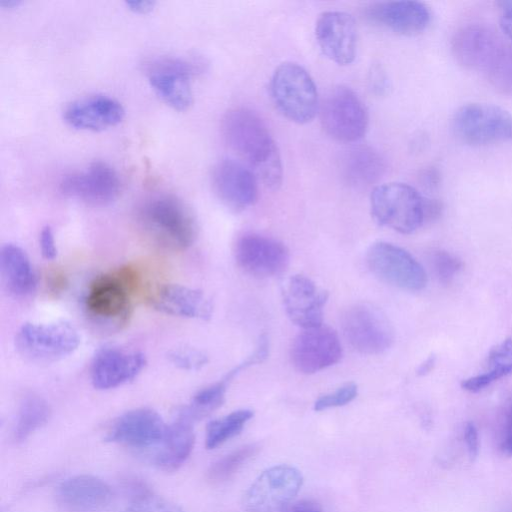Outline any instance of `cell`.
I'll return each mask as SVG.
<instances>
[{
    "instance_id": "cell-1",
    "label": "cell",
    "mask_w": 512,
    "mask_h": 512,
    "mask_svg": "<svg viewBox=\"0 0 512 512\" xmlns=\"http://www.w3.org/2000/svg\"><path fill=\"white\" fill-rule=\"evenodd\" d=\"M222 133L228 146L247 162L257 178L272 189L280 186V154L258 114L245 107L229 110L222 120Z\"/></svg>"
},
{
    "instance_id": "cell-2",
    "label": "cell",
    "mask_w": 512,
    "mask_h": 512,
    "mask_svg": "<svg viewBox=\"0 0 512 512\" xmlns=\"http://www.w3.org/2000/svg\"><path fill=\"white\" fill-rule=\"evenodd\" d=\"M136 223L150 243L168 252L188 249L197 236L191 211L180 199L169 194L144 200L137 207Z\"/></svg>"
},
{
    "instance_id": "cell-3",
    "label": "cell",
    "mask_w": 512,
    "mask_h": 512,
    "mask_svg": "<svg viewBox=\"0 0 512 512\" xmlns=\"http://www.w3.org/2000/svg\"><path fill=\"white\" fill-rule=\"evenodd\" d=\"M138 285L139 276L130 266L96 276L84 298L88 315L101 324L115 326L125 323Z\"/></svg>"
},
{
    "instance_id": "cell-4",
    "label": "cell",
    "mask_w": 512,
    "mask_h": 512,
    "mask_svg": "<svg viewBox=\"0 0 512 512\" xmlns=\"http://www.w3.org/2000/svg\"><path fill=\"white\" fill-rule=\"evenodd\" d=\"M270 90L278 110L292 122L308 123L319 110L316 85L310 74L297 63L280 64L272 75Z\"/></svg>"
},
{
    "instance_id": "cell-5",
    "label": "cell",
    "mask_w": 512,
    "mask_h": 512,
    "mask_svg": "<svg viewBox=\"0 0 512 512\" xmlns=\"http://www.w3.org/2000/svg\"><path fill=\"white\" fill-rule=\"evenodd\" d=\"M370 204L371 213L380 225L402 234L413 233L425 220L424 199L405 183L376 186L371 193Z\"/></svg>"
},
{
    "instance_id": "cell-6",
    "label": "cell",
    "mask_w": 512,
    "mask_h": 512,
    "mask_svg": "<svg viewBox=\"0 0 512 512\" xmlns=\"http://www.w3.org/2000/svg\"><path fill=\"white\" fill-rule=\"evenodd\" d=\"M452 130L469 145L501 143L512 139V115L492 104L469 103L454 113Z\"/></svg>"
},
{
    "instance_id": "cell-7",
    "label": "cell",
    "mask_w": 512,
    "mask_h": 512,
    "mask_svg": "<svg viewBox=\"0 0 512 512\" xmlns=\"http://www.w3.org/2000/svg\"><path fill=\"white\" fill-rule=\"evenodd\" d=\"M202 63L179 56H160L144 65L148 81L155 93L171 108L187 110L193 102L191 77Z\"/></svg>"
},
{
    "instance_id": "cell-8",
    "label": "cell",
    "mask_w": 512,
    "mask_h": 512,
    "mask_svg": "<svg viewBox=\"0 0 512 512\" xmlns=\"http://www.w3.org/2000/svg\"><path fill=\"white\" fill-rule=\"evenodd\" d=\"M80 337L74 326L60 322L23 324L16 335V347L27 359L51 362L73 353Z\"/></svg>"
},
{
    "instance_id": "cell-9",
    "label": "cell",
    "mask_w": 512,
    "mask_h": 512,
    "mask_svg": "<svg viewBox=\"0 0 512 512\" xmlns=\"http://www.w3.org/2000/svg\"><path fill=\"white\" fill-rule=\"evenodd\" d=\"M319 110L323 129L336 140L355 142L367 131V109L349 87L337 86L331 89Z\"/></svg>"
},
{
    "instance_id": "cell-10",
    "label": "cell",
    "mask_w": 512,
    "mask_h": 512,
    "mask_svg": "<svg viewBox=\"0 0 512 512\" xmlns=\"http://www.w3.org/2000/svg\"><path fill=\"white\" fill-rule=\"evenodd\" d=\"M341 328L348 343L362 354L386 351L394 341V330L385 314L368 303L349 306L341 315Z\"/></svg>"
},
{
    "instance_id": "cell-11",
    "label": "cell",
    "mask_w": 512,
    "mask_h": 512,
    "mask_svg": "<svg viewBox=\"0 0 512 512\" xmlns=\"http://www.w3.org/2000/svg\"><path fill=\"white\" fill-rule=\"evenodd\" d=\"M303 484L301 472L289 465H277L263 471L246 490L243 506L249 512L283 510Z\"/></svg>"
},
{
    "instance_id": "cell-12",
    "label": "cell",
    "mask_w": 512,
    "mask_h": 512,
    "mask_svg": "<svg viewBox=\"0 0 512 512\" xmlns=\"http://www.w3.org/2000/svg\"><path fill=\"white\" fill-rule=\"evenodd\" d=\"M366 261L374 275L395 287L419 291L427 284L422 265L409 252L394 244L373 243L367 251Z\"/></svg>"
},
{
    "instance_id": "cell-13",
    "label": "cell",
    "mask_w": 512,
    "mask_h": 512,
    "mask_svg": "<svg viewBox=\"0 0 512 512\" xmlns=\"http://www.w3.org/2000/svg\"><path fill=\"white\" fill-rule=\"evenodd\" d=\"M60 192L92 206H105L117 199L121 181L116 170L106 162L94 161L86 168L65 175Z\"/></svg>"
},
{
    "instance_id": "cell-14",
    "label": "cell",
    "mask_w": 512,
    "mask_h": 512,
    "mask_svg": "<svg viewBox=\"0 0 512 512\" xmlns=\"http://www.w3.org/2000/svg\"><path fill=\"white\" fill-rule=\"evenodd\" d=\"M235 259L247 274L267 278L280 275L286 270L290 254L282 242L266 235L249 232L238 238Z\"/></svg>"
},
{
    "instance_id": "cell-15",
    "label": "cell",
    "mask_w": 512,
    "mask_h": 512,
    "mask_svg": "<svg viewBox=\"0 0 512 512\" xmlns=\"http://www.w3.org/2000/svg\"><path fill=\"white\" fill-rule=\"evenodd\" d=\"M290 355L296 370L313 374L336 364L342 346L335 330L321 325L303 329L294 339Z\"/></svg>"
},
{
    "instance_id": "cell-16",
    "label": "cell",
    "mask_w": 512,
    "mask_h": 512,
    "mask_svg": "<svg viewBox=\"0 0 512 512\" xmlns=\"http://www.w3.org/2000/svg\"><path fill=\"white\" fill-rule=\"evenodd\" d=\"M281 294L285 311L294 324L303 329L322 325L323 309L329 297L327 290L309 277L296 274L285 280Z\"/></svg>"
},
{
    "instance_id": "cell-17",
    "label": "cell",
    "mask_w": 512,
    "mask_h": 512,
    "mask_svg": "<svg viewBox=\"0 0 512 512\" xmlns=\"http://www.w3.org/2000/svg\"><path fill=\"white\" fill-rule=\"evenodd\" d=\"M213 190L220 201L239 212L254 205L258 199V181L254 172L234 159H222L212 170Z\"/></svg>"
},
{
    "instance_id": "cell-18",
    "label": "cell",
    "mask_w": 512,
    "mask_h": 512,
    "mask_svg": "<svg viewBox=\"0 0 512 512\" xmlns=\"http://www.w3.org/2000/svg\"><path fill=\"white\" fill-rule=\"evenodd\" d=\"M167 427L155 410L135 408L114 420L105 440L136 449L157 447L162 442Z\"/></svg>"
},
{
    "instance_id": "cell-19",
    "label": "cell",
    "mask_w": 512,
    "mask_h": 512,
    "mask_svg": "<svg viewBox=\"0 0 512 512\" xmlns=\"http://www.w3.org/2000/svg\"><path fill=\"white\" fill-rule=\"evenodd\" d=\"M317 43L322 53L338 65H348L356 56L357 30L353 17L342 11H326L317 19Z\"/></svg>"
},
{
    "instance_id": "cell-20",
    "label": "cell",
    "mask_w": 512,
    "mask_h": 512,
    "mask_svg": "<svg viewBox=\"0 0 512 512\" xmlns=\"http://www.w3.org/2000/svg\"><path fill=\"white\" fill-rule=\"evenodd\" d=\"M145 356L135 350L115 346L99 349L93 357L90 377L99 390L119 387L134 379L144 368Z\"/></svg>"
},
{
    "instance_id": "cell-21",
    "label": "cell",
    "mask_w": 512,
    "mask_h": 512,
    "mask_svg": "<svg viewBox=\"0 0 512 512\" xmlns=\"http://www.w3.org/2000/svg\"><path fill=\"white\" fill-rule=\"evenodd\" d=\"M124 116L122 104L105 94L78 98L70 102L63 111V118L69 126L88 131H102L114 127Z\"/></svg>"
},
{
    "instance_id": "cell-22",
    "label": "cell",
    "mask_w": 512,
    "mask_h": 512,
    "mask_svg": "<svg viewBox=\"0 0 512 512\" xmlns=\"http://www.w3.org/2000/svg\"><path fill=\"white\" fill-rule=\"evenodd\" d=\"M148 302L159 312L207 320L213 312L211 300L204 292L180 284H162L148 295Z\"/></svg>"
},
{
    "instance_id": "cell-23",
    "label": "cell",
    "mask_w": 512,
    "mask_h": 512,
    "mask_svg": "<svg viewBox=\"0 0 512 512\" xmlns=\"http://www.w3.org/2000/svg\"><path fill=\"white\" fill-rule=\"evenodd\" d=\"M503 40L490 28L471 24L459 29L452 39V52L459 64L484 72Z\"/></svg>"
},
{
    "instance_id": "cell-24",
    "label": "cell",
    "mask_w": 512,
    "mask_h": 512,
    "mask_svg": "<svg viewBox=\"0 0 512 512\" xmlns=\"http://www.w3.org/2000/svg\"><path fill=\"white\" fill-rule=\"evenodd\" d=\"M61 505L74 512H97L109 505L112 499L110 486L93 475H76L67 478L57 489Z\"/></svg>"
},
{
    "instance_id": "cell-25",
    "label": "cell",
    "mask_w": 512,
    "mask_h": 512,
    "mask_svg": "<svg viewBox=\"0 0 512 512\" xmlns=\"http://www.w3.org/2000/svg\"><path fill=\"white\" fill-rule=\"evenodd\" d=\"M368 15L373 21L402 35L421 33L431 19L425 4L408 0L377 3L369 9Z\"/></svg>"
},
{
    "instance_id": "cell-26",
    "label": "cell",
    "mask_w": 512,
    "mask_h": 512,
    "mask_svg": "<svg viewBox=\"0 0 512 512\" xmlns=\"http://www.w3.org/2000/svg\"><path fill=\"white\" fill-rule=\"evenodd\" d=\"M194 442L193 421L180 413L168 425L162 442L157 446L152 460L154 465L166 472L177 470L191 454Z\"/></svg>"
},
{
    "instance_id": "cell-27",
    "label": "cell",
    "mask_w": 512,
    "mask_h": 512,
    "mask_svg": "<svg viewBox=\"0 0 512 512\" xmlns=\"http://www.w3.org/2000/svg\"><path fill=\"white\" fill-rule=\"evenodd\" d=\"M1 274L6 288L17 297H26L35 291L37 278L31 261L20 246L7 243L1 248Z\"/></svg>"
},
{
    "instance_id": "cell-28",
    "label": "cell",
    "mask_w": 512,
    "mask_h": 512,
    "mask_svg": "<svg viewBox=\"0 0 512 512\" xmlns=\"http://www.w3.org/2000/svg\"><path fill=\"white\" fill-rule=\"evenodd\" d=\"M384 169L383 158L368 146L352 148L343 158V175L354 186H369L381 177Z\"/></svg>"
},
{
    "instance_id": "cell-29",
    "label": "cell",
    "mask_w": 512,
    "mask_h": 512,
    "mask_svg": "<svg viewBox=\"0 0 512 512\" xmlns=\"http://www.w3.org/2000/svg\"><path fill=\"white\" fill-rule=\"evenodd\" d=\"M510 373H512V339L507 338L489 352L486 371L463 380L462 388L469 392H478Z\"/></svg>"
},
{
    "instance_id": "cell-30",
    "label": "cell",
    "mask_w": 512,
    "mask_h": 512,
    "mask_svg": "<svg viewBox=\"0 0 512 512\" xmlns=\"http://www.w3.org/2000/svg\"><path fill=\"white\" fill-rule=\"evenodd\" d=\"M50 417V407L39 395L25 396L19 405L13 427V440L23 442L36 430L41 428Z\"/></svg>"
},
{
    "instance_id": "cell-31",
    "label": "cell",
    "mask_w": 512,
    "mask_h": 512,
    "mask_svg": "<svg viewBox=\"0 0 512 512\" xmlns=\"http://www.w3.org/2000/svg\"><path fill=\"white\" fill-rule=\"evenodd\" d=\"M235 374L230 370L220 381L199 390L190 405L183 408L180 413L194 422L218 409L225 400L227 386Z\"/></svg>"
},
{
    "instance_id": "cell-32",
    "label": "cell",
    "mask_w": 512,
    "mask_h": 512,
    "mask_svg": "<svg viewBox=\"0 0 512 512\" xmlns=\"http://www.w3.org/2000/svg\"><path fill=\"white\" fill-rule=\"evenodd\" d=\"M253 414L252 410L240 409L209 422L206 428V448L214 449L238 435Z\"/></svg>"
},
{
    "instance_id": "cell-33",
    "label": "cell",
    "mask_w": 512,
    "mask_h": 512,
    "mask_svg": "<svg viewBox=\"0 0 512 512\" xmlns=\"http://www.w3.org/2000/svg\"><path fill=\"white\" fill-rule=\"evenodd\" d=\"M260 449L259 444L250 443L230 452L209 467L206 473L207 480L213 484L226 482L257 455Z\"/></svg>"
},
{
    "instance_id": "cell-34",
    "label": "cell",
    "mask_w": 512,
    "mask_h": 512,
    "mask_svg": "<svg viewBox=\"0 0 512 512\" xmlns=\"http://www.w3.org/2000/svg\"><path fill=\"white\" fill-rule=\"evenodd\" d=\"M483 73L494 88L512 94V43L502 42Z\"/></svg>"
},
{
    "instance_id": "cell-35",
    "label": "cell",
    "mask_w": 512,
    "mask_h": 512,
    "mask_svg": "<svg viewBox=\"0 0 512 512\" xmlns=\"http://www.w3.org/2000/svg\"><path fill=\"white\" fill-rule=\"evenodd\" d=\"M124 512H183L176 503L141 488L133 495Z\"/></svg>"
},
{
    "instance_id": "cell-36",
    "label": "cell",
    "mask_w": 512,
    "mask_h": 512,
    "mask_svg": "<svg viewBox=\"0 0 512 512\" xmlns=\"http://www.w3.org/2000/svg\"><path fill=\"white\" fill-rule=\"evenodd\" d=\"M169 361L176 367L182 370H199L208 361L207 356L191 347H179L171 350L168 353Z\"/></svg>"
},
{
    "instance_id": "cell-37",
    "label": "cell",
    "mask_w": 512,
    "mask_h": 512,
    "mask_svg": "<svg viewBox=\"0 0 512 512\" xmlns=\"http://www.w3.org/2000/svg\"><path fill=\"white\" fill-rule=\"evenodd\" d=\"M358 387L355 383H347L334 392L322 395L314 403L315 411H323L329 408L340 407L355 399Z\"/></svg>"
},
{
    "instance_id": "cell-38",
    "label": "cell",
    "mask_w": 512,
    "mask_h": 512,
    "mask_svg": "<svg viewBox=\"0 0 512 512\" xmlns=\"http://www.w3.org/2000/svg\"><path fill=\"white\" fill-rule=\"evenodd\" d=\"M434 267L439 280L444 284H448L461 270L462 262L449 252L438 251L434 255Z\"/></svg>"
},
{
    "instance_id": "cell-39",
    "label": "cell",
    "mask_w": 512,
    "mask_h": 512,
    "mask_svg": "<svg viewBox=\"0 0 512 512\" xmlns=\"http://www.w3.org/2000/svg\"><path fill=\"white\" fill-rule=\"evenodd\" d=\"M500 450L506 456H512V397L508 400L501 429Z\"/></svg>"
},
{
    "instance_id": "cell-40",
    "label": "cell",
    "mask_w": 512,
    "mask_h": 512,
    "mask_svg": "<svg viewBox=\"0 0 512 512\" xmlns=\"http://www.w3.org/2000/svg\"><path fill=\"white\" fill-rule=\"evenodd\" d=\"M39 245L42 256L47 260H53L57 256V246L53 230L50 226L42 228L39 236Z\"/></svg>"
},
{
    "instance_id": "cell-41",
    "label": "cell",
    "mask_w": 512,
    "mask_h": 512,
    "mask_svg": "<svg viewBox=\"0 0 512 512\" xmlns=\"http://www.w3.org/2000/svg\"><path fill=\"white\" fill-rule=\"evenodd\" d=\"M464 440L470 460H474L479 452L478 430L473 422L466 423L464 427Z\"/></svg>"
},
{
    "instance_id": "cell-42",
    "label": "cell",
    "mask_w": 512,
    "mask_h": 512,
    "mask_svg": "<svg viewBox=\"0 0 512 512\" xmlns=\"http://www.w3.org/2000/svg\"><path fill=\"white\" fill-rule=\"evenodd\" d=\"M500 27L503 33L512 41V1L501 2Z\"/></svg>"
},
{
    "instance_id": "cell-43",
    "label": "cell",
    "mask_w": 512,
    "mask_h": 512,
    "mask_svg": "<svg viewBox=\"0 0 512 512\" xmlns=\"http://www.w3.org/2000/svg\"><path fill=\"white\" fill-rule=\"evenodd\" d=\"M282 512H321V507L313 500H300L287 505Z\"/></svg>"
},
{
    "instance_id": "cell-44",
    "label": "cell",
    "mask_w": 512,
    "mask_h": 512,
    "mask_svg": "<svg viewBox=\"0 0 512 512\" xmlns=\"http://www.w3.org/2000/svg\"><path fill=\"white\" fill-rule=\"evenodd\" d=\"M126 6L135 13H147L155 6L154 1H128L125 3Z\"/></svg>"
},
{
    "instance_id": "cell-45",
    "label": "cell",
    "mask_w": 512,
    "mask_h": 512,
    "mask_svg": "<svg viewBox=\"0 0 512 512\" xmlns=\"http://www.w3.org/2000/svg\"><path fill=\"white\" fill-rule=\"evenodd\" d=\"M436 358L434 355H430L426 358L418 367L417 374L420 376L428 374L434 367Z\"/></svg>"
},
{
    "instance_id": "cell-46",
    "label": "cell",
    "mask_w": 512,
    "mask_h": 512,
    "mask_svg": "<svg viewBox=\"0 0 512 512\" xmlns=\"http://www.w3.org/2000/svg\"><path fill=\"white\" fill-rule=\"evenodd\" d=\"M20 2L19 1H2L1 5L5 7H11V6H17Z\"/></svg>"
}]
</instances>
